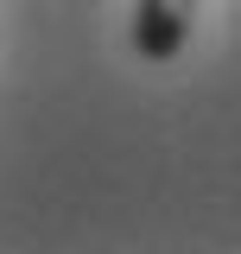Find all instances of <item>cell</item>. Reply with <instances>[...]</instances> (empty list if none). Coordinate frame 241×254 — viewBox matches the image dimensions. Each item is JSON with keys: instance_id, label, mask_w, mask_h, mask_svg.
Wrapping results in <instances>:
<instances>
[{"instance_id": "cell-1", "label": "cell", "mask_w": 241, "mask_h": 254, "mask_svg": "<svg viewBox=\"0 0 241 254\" xmlns=\"http://www.w3.org/2000/svg\"><path fill=\"white\" fill-rule=\"evenodd\" d=\"M190 19H197V0H140L133 6V51L152 64L178 58L190 38Z\"/></svg>"}]
</instances>
